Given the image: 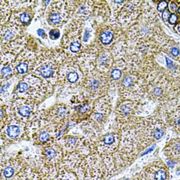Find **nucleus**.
<instances>
[{
	"mask_svg": "<svg viewBox=\"0 0 180 180\" xmlns=\"http://www.w3.org/2000/svg\"><path fill=\"white\" fill-rule=\"evenodd\" d=\"M124 135L140 153L163 137L165 129L162 124L128 125L121 129Z\"/></svg>",
	"mask_w": 180,
	"mask_h": 180,
	"instance_id": "1",
	"label": "nucleus"
},
{
	"mask_svg": "<svg viewBox=\"0 0 180 180\" xmlns=\"http://www.w3.org/2000/svg\"><path fill=\"white\" fill-rule=\"evenodd\" d=\"M49 87H52L30 74L17 84L14 91V98H24L38 103L47 96Z\"/></svg>",
	"mask_w": 180,
	"mask_h": 180,
	"instance_id": "2",
	"label": "nucleus"
},
{
	"mask_svg": "<svg viewBox=\"0 0 180 180\" xmlns=\"http://www.w3.org/2000/svg\"><path fill=\"white\" fill-rule=\"evenodd\" d=\"M26 129V140H31L34 145L37 147L56 140L59 131L57 126L40 119L38 117L27 124Z\"/></svg>",
	"mask_w": 180,
	"mask_h": 180,
	"instance_id": "3",
	"label": "nucleus"
},
{
	"mask_svg": "<svg viewBox=\"0 0 180 180\" xmlns=\"http://www.w3.org/2000/svg\"><path fill=\"white\" fill-rule=\"evenodd\" d=\"M6 108L7 115L1 123V145L3 146L26 140L27 137V124L17 119Z\"/></svg>",
	"mask_w": 180,
	"mask_h": 180,
	"instance_id": "4",
	"label": "nucleus"
},
{
	"mask_svg": "<svg viewBox=\"0 0 180 180\" xmlns=\"http://www.w3.org/2000/svg\"><path fill=\"white\" fill-rule=\"evenodd\" d=\"M94 150L101 158L110 157L117 152L122 141V131L117 127L92 139Z\"/></svg>",
	"mask_w": 180,
	"mask_h": 180,
	"instance_id": "5",
	"label": "nucleus"
},
{
	"mask_svg": "<svg viewBox=\"0 0 180 180\" xmlns=\"http://www.w3.org/2000/svg\"><path fill=\"white\" fill-rule=\"evenodd\" d=\"M56 141L62 147L64 155L77 153L88 156L94 152L92 140L88 136L66 134L58 137Z\"/></svg>",
	"mask_w": 180,
	"mask_h": 180,
	"instance_id": "6",
	"label": "nucleus"
},
{
	"mask_svg": "<svg viewBox=\"0 0 180 180\" xmlns=\"http://www.w3.org/2000/svg\"><path fill=\"white\" fill-rule=\"evenodd\" d=\"M60 67V64L54 60L53 57L40 56L35 60L32 74L53 87L58 82Z\"/></svg>",
	"mask_w": 180,
	"mask_h": 180,
	"instance_id": "7",
	"label": "nucleus"
},
{
	"mask_svg": "<svg viewBox=\"0 0 180 180\" xmlns=\"http://www.w3.org/2000/svg\"><path fill=\"white\" fill-rule=\"evenodd\" d=\"M37 104L35 101L24 98H14L7 108L14 117L27 124L38 116Z\"/></svg>",
	"mask_w": 180,
	"mask_h": 180,
	"instance_id": "8",
	"label": "nucleus"
},
{
	"mask_svg": "<svg viewBox=\"0 0 180 180\" xmlns=\"http://www.w3.org/2000/svg\"><path fill=\"white\" fill-rule=\"evenodd\" d=\"M57 140V139H56ZM56 140L40 147V158L44 166L50 169H59L64 158L63 149Z\"/></svg>",
	"mask_w": 180,
	"mask_h": 180,
	"instance_id": "9",
	"label": "nucleus"
},
{
	"mask_svg": "<svg viewBox=\"0 0 180 180\" xmlns=\"http://www.w3.org/2000/svg\"><path fill=\"white\" fill-rule=\"evenodd\" d=\"M70 110L66 104H58L50 109L44 110L38 117L42 120L57 126L59 130L64 125L66 121L70 117Z\"/></svg>",
	"mask_w": 180,
	"mask_h": 180,
	"instance_id": "10",
	"label": "nucleus"
},
{
	"mask_svg": "<svg viewBox=\"0 0 180 180\" xmlns=\"http://www.w3.org/2000/svg\"><path fill=\"white\" fill-rule=\"evenodd\" d=\"M139 175L145 180H169V171L161 160H155L145 167Z\"/></svg>",
	"mask_w": 180,
	"mask_h": 180,
	"instance_id": "11",
	"label": "nucleus"
},
{
	"mask_svg": "<svg viewBox=\"0 0 180 180\" xmlns=\"http://www.w3.org/2000/svg\"><path fill=\"white\" fill-rule=\"evenodd\" d=\"M72 65L70 62L64 63L60 68L57 84L65 90L74 89L73 85H76L79 80V74L76 70H72Z\"/></svg>",
	"mask_w": 180,
	"mask_h": 180,
	"instance_id": "12",
	"label": "nucleus"
},
{
	"mask_svg": "<svg viewBox=\"0 0 180 180\" xmlns=\"http://www.w3.org/2000/svg\"><path fill=\"white\" fill-rule=\"evenodd\" d=\"M107 98H103L99 100V107L95 106L93 113L90 115V119L93 122L94 127L98 133L103 129L109 114L111 111V104L106 101Z\"/></svg>",
	"mask_w": 180,
	"mask_h": 180,
	"instance_id": "13",
	"label": "nucleus"
},
{
	"mask_svg": "<svg viewBox=\"0 0 180 180\" xmlns=\"http://www.w3.org/2000/svg\"><path fill=\"white\" fill-rule=\"evenodd\" d=\"M51 5L48 12L47 20L49 24L54 26H60L67 21L69 17L67 7L64 8L58 7L59 3Z\"/></svg>",
	"mask_w": 180,
	"mask_h": 180,
	"instance_id": "14",
	"label": "nucleus"
},
{
	"mask_svg": "<svg viewBox=\"0 0 180 180\" xmlns=\"http://www.w3.org/2000/svg\"><path fill=\"white\" fill-rule=\"evenodd\" d=\"M22 32L21 30L20 27L16 24H12L5 26L3 29L1 28V42L2 43H6L13 42L16 39H18L21 37Z\"/></svg>",
	"mask_w": 180,
	"mask_h": 180,
	"instance_id": "15",
	"label": "nucleus"
},
{
	"mask_svg": "<svg viewBox=\"0 0 180 180\" xmlns=\"http://www.w3.org/2000/svg\"><path fill=\"white\" fill-rule=\"evenodd\" d=\"M84 88L92 95H99L104 93L107 90V84L96 77H92L87 79L83 84Z\"/></svg>",
	"mask_w": 180,
	"mask_h": 180,
	"instance_id": "16",
	"label": "nucleus"
},
{
	"mask_svg": "<svg viewBox=\"0 0 180 180\" xmlns=\"http://www.w3.org/2000/svg\"><path fill=\"white\" fill-rule=\"evenodd\" d=\"M164 153L170 160H180V138L171 140L165 147Z\"/></svg>",
	"mask_w": 180,
	"mask_h": 180,
	"instance_id": "17",
	"label": "nucleus"
},
{
	"mask_svg": "<svg viewBox=\"0 0 180 180\" xmlns=\"http://www.w3.org/2000/svg\"><path fill=\"white\" fill-rule=\"evenodd\" d=\"M32 12L30 8L26 9L25 11L18 12L16 14V21L21 25H27L30 22L32 18Z\"/></svg>",
	"mask_w": 180,
	"mask_h": 180,
	"instance_id": "18",
	"label": "nucleus"
},
{
	"mask_svg": "<svg viewBox=\"0 0 180 180\" xmlns=\"http://www.w3.org/2000/svg\"><path fill=\"white\" fill-rule=\"evenodd\" d=\"M53 180H79L77 175L69 170H59Z\"/></svg>",
	"mask_w": 180,
	"mask_h": 180,
	"instance_id": "19",
	"label": "nucleus"
},
{
	"mask_svg": "<svg viewBox=\"0 0 180 180\" xmlns=\"http://www.w3.org/2000/svg\"><path fill=\"white\" fill-rule=\"evenodd\" d=\"M31 60H26L25 62H19L16 65V69L17 73L21 75L27 73L29 69V64H30Z\"/></svg>",
	"mask_w": 180,
	"mask_h": 180,
	"instance_id": "20",
	"label": "nucleus"
},
{
	"mask_svg": "<svg viewBox=\"0 0 180 180\" xmlns=\"http://www.w3.org/2000/svg\"><path fill=\"white\" fill-rule=\"evenodd\" d=\"M113 34L110 31H105L100 34V41L103 44H109L113 40Z\"/></svg>",
	"mask_w": 180,
	"mask_h": 180,
	"instance_id": "21",
	"label": "nucleus"
},
{
	"mask_svg": "<svg viewBox=\"0 0 180 180\" xmlns=\"http://www.w3.org/2000/svg\"><path fill=\"white\" fill-rule=\"evenodd\" d=\"M12 73V69L10 66H5L3 67L1 71V78L6 79H7L8 77L11 76Z\"/></svg>",
	"mask_w": 180,
	"mask_h": 180,
	"instance_id": "22",
	"label": "nucleus"
},
{
	"mask_svg": "<svg viewBox=\"0 0 180 180\" xmlns=\"http://www.w3.org/2000/svg\"><path fill=\"white\" fill-rule=\"evenodd\" d=\"M81 47H82L81 44L79 43V41L74 42L69 45V50L74 53H76L79 52Z\"/></svg>",
	"mask_w": 180,
	"mask_h": 180,
	"instance_id": "23",
	"label": "nucleus"
},
{
	"mask_svg": "<svg viewBox=\"0 0 180 180\" xmlns=\"http://www.w3.org/2000/svg\"><path fill=\"white\" fill-rule=\"evenodd\" d=\"M133 82V80L131 77H126L122 81V87L124 88H128L132 85Z\"/></svg>",
	"mask_w": 180,
	"mask_h": 180,
	"instance_id": "24",
	"label": "nucleus"
},
{
	"mask_svg": "<svg viewBox=\"0 0 180 180\" xmlns=\"http://www.w3.org/2000/svg\"><path fill=\"white\" fill-rule=\"evenodd\" d=\"M121 72L118 69H115L111 72V76L114 80H117L119 79L121 77Z\"/></svg>",
	"mask_w": 180,
	"mask_h": 180,
	"instance_id": "25",
	"label": "nucleus"
},
{
	"mask_svg": "<svg viewBox=\"0 0 180 180\" xmlns=\"http://www.w3.org/2000/svg\"><path fill=\"white\" fill-rule=\"evenodd\" d=\"M50 36L52 40H57L60 37V32L58 29H53L50 32Z\"/></svg>",
	"mask_w": 180,
	"mask_h": 180,
	"instance_id": "26",
	"label": "nucleus"
},
{
	"mask_svg": "<svg viewBox=\"0 0 180 180\" xmlns=\"http://www.w3.org/2000/svg\"><path fill=\"white\" fill-rule=\"evenodd\" d=\"M167 7V3L166 1H161L159 3L157 6V10L160 12L165 10Z\"/></svg>",
	"mask_w": 180,
	"mask_h": 180,
	"instance_id": "27",
	"label": "nucleus"
},
{
	"mask_svg": "<svg viewBox=\"0 0 180 180\" xmlns=\"http://www.w3.org/2000/svg\"><path fill=\"white\" fill-rule=\"evenodd\" d=\"M177 17L175 14H172L169 18V22L171 24H175L176 22Z\"/></svg>",
	"mask_w": 180,
	"mask_h": 180,
	"instance_id": "28",
	"label": "nucleus"
},
{
	"mask_svg": "<svg viewBox=\"0 0 180 180\" xmlns=\"http://www.w3.org/2000/svg\"><path fill=\"white\" fill-rule=\"evenodd\" d=\"M169 18H170V12L168 10L164 11L162 14V18L164 20H167Z\"/></svg>",
	"mask_w": 180,
	"mask_h": 180,
	"instance_id": "29",
	"label": "nucleus"
},
{
	"mask_svg": "<svg viewBox=\"0 0 180 180\" xmlns=\"http://www.w3.org/2000/svg\"><path fill=\"white\" fill-rule=\"evenodd\" d=\"M37 34H38L40 36V37H43V38H45V37L46 36V34H45L44 31L43 30H41L40 29L39 30H38L37 31Z\"/></svg>",
	"mask_w": 180,
	"mask_h": 180,
	"instance_id": "30",
	"label": "nucleus"
},
{
	"mask_svg": "<svg viewBox=\"0 0 180 180\" xmlns=\"http://www.w3.org/2000/svg\"><path fill=\"white\" fill-rule=\"evenodd\" d=\"M89 32L87 30L85 31V34H84V42H87L88 39V38H89Z\"/></svg>",
	"mask_w": 180,
	"mask_h": 180,
	"instance_id": "31",
	"label": "nucleus"
},
{
	"mask_svg": "<svg viewBox=\"0 0 180 180\" xmlns=\"http://www.w3.org/2000/svg\"><path fill=\"white\" fill-rule=\"evenodd\" d=\"M171 53H172V54L173 55V56H177L178 55L179 52H178V50L177 48H173L172 50Z\"/></svg>",
	"mask_w": 180,
	"mask_h": 180,
	"instance_id": "32",
	"label": "nucleus"
},
{
	"mask_svg": "<svg viewBox=\"0 0 180 180\" xmlns=\"http://www.w3.org/2000/svg\"><path fill=\"white\" fill-rule=\"evenodd\" d=\"M170 10L171 11H175L177 9V5L175 3H171L170 4Z\"/></svg>",
	"mask_w": 180,
	"mask_h": 180,
	"instance_id": "33",
	"label": "nucleus"
},
{
	"mask_svg": "<svg viewBox=\"0 0 180 180\" xmlns=\"http://www.w3.org/2000/svg\"><path fill=\"white\" fill-rule=\"evenodd\" d=\"M166 62H167V66L169 67H172V62L171 61V60L169 59V58H166Z\"/></svg>",
	"mask_w": 180,
	"mask_h": 180,
	"instance_id": "34",
	"label": "nucleus"
},
{
	"mask_svg": "<svg viewBox=\"0 0 180 180\" xmlns=\"http://www.w3.org/2000/svg\"><path fill=\"white\" fill-rule=\"evenodd\" d=\"M107 62V58L106 57H101V58H100V63L102 64H104L106 62Z\"/></svg>",
	"mask_w": 180,
	"mask_h": 180,
	"instance_id": "35",
	"label": "nucleus"
},
{
	"mask_svg": "<svg viewBox=\"0 0 180 180\" xmlns=\"http://www.w3.org/2000/svg\"><path fill=\"white\" fill-rule=\"evenodd\" d=\"M134 180H145L143 179V178H142L139 175H138L136 177V178Z\"/></svg>",
	"mask_w": 180,
	"mask_h": 180,
	"instance_id": "36",
	"label": "nucleus"
},
{
	"mask_svg": "<svg viewBox=\"0 0 180 180\" xmlns=\"http://www.w3.org/2000/svg\"><path fill=\"white\" fill-rule=\"evenodd\" d=\"M115 2H117V4H120L121 2H123V1H114Z\"/></svg>",
	"mask_w": 180,
	"mask_h": 180,
	"instance_id": "37",
	"label": "nucleus"
},
{
	"mask_svg": "<svg viewBox=\"0 0 180 180\" xmlns=\"http://www.w3.org/2000/svg\"><path fill=\"white\" fill-rule=\"evenodd\" d=\"M178 13H180V7L178 8Z\"/></svg>",
	"mask_w": 180,
	"mask_h": 180,
	"instance_id": "38",
	"label": "nucleus"
},
{
	"mask_svg": "<svg viewBox=\"0 0 180 180\" xmlns=\"http://www.w3.org/2000/svg\"><path fill=\"white\" fill-rule=\"evenodd\" d=\"M178 30H179V31H180V27H178Z\"/></svg>",
	"mask_w": 180,
	"mask_h": 180,
	"instance_id": "39",
	"label": "nucleus"
}]
</instances>
